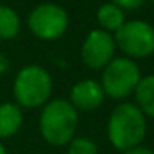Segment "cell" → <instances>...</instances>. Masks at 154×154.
Listing matches in <instances>:
<instances>
[{
	"label": "cell",
	"mask_w": 154,
	"mask_h": 154,
	"mask_svg": "<svg viewBox=\"0 0 154 154\" xmlns=\"http://www.w3.org/2000/svg\"><path fill=\"white\" fill-rule=\"evenodd\" d=\"M147 0H113V4H116L121 10H139Z\"/></svg>",
	"instance_id": "obj_14"
},
{
	"label": "cell",
	"mask_w": 154,
	"mask_h": 154,
	"mask_svg": "<svg viewBox=\"0 0 154 154\" xmlns=\"http://www.w3.org/2000/svg\"><path fill=\"white\" fill-rule=\"evenodd\" d=\"M70 17L61 5L53 2L40 4L28 14L27 27L32 35L43 42H55L61 38L68 30Z\"/></svg>",
	"instance_id": "obj_5"
},
{
	"label": "cell",
	"mask_w": 154,
	"mask_h": 154,
	"mask_svg": "<svg viewBox=\"0 0 154 154\" xmlns=\"http://www.w3.org/2000/svg\"><path fill=\"white\" fill-rule=\"evenodd\" d=\"M147 134V118L134 103H119L108 119V139L118 151L139 146Z\"/></svg>",
	"instance_id": "obj_1"
},
{
	"label": "cell",
	"mask_w": 154,
	"mask_h": 154,
	"mask_svg": "<svg viewBox=\"0 0 154 154\" xmlns=\"http://www.w3.org/2000/svg\"><path fill=\"white\" fill-rule=\"evenodd\" d=\"M104 94L100 81L81 80L73 85L70 91V103L76 111H94L104 103Z\"/></svg>",
	"instance_id": "obj_8"
},
{
	"label": "cell",
	"mask_w": 154,
	"mask_h": 154,
	"mask_svg": "<svg viewBox=\"0 0 154 154\" xmlns=\"http://www.w3.org/2000/svg\"><path fill=\"white\" fill-rule=\"evenodd\" d=\"M133 94L134 104L143 111L144 116L154 119V75L141 76Z\"/></svg>",
	"instance_id": "obj_10"
},
{
	"label": "cell",
	"mask_w": 154,
	"mask_h": 154,
	"mask_svg": "<svg viewBox=\"0 0 154 154\" xmlns=\"http://www.w3.org/2000/svg\"><path fill=\"white\" fill-rule=\"evenodd\" d=\"M78 128V111L63 98L50 100L42 106L38 118L40 134L51 146H66Z\"/></svg>",
	"instance_id": "obj_2"
},
{
	"label": "cell",
	"mask_w": 154,
	"mask_h": 154,
	"mask_svg": "<svg viewBox=\"0 0 154 154\" xmlns=\"http://www.w3.org/2000/svg\"><path fill=\"white\" fill-rule=\"evenodd\" d=\"M101 73V88L104 94L113 100L131 96L141 80V70L134 60L128 57H114Z\"/></svg>",
	"instance_id": "obj_4"
},
{
	"label": "cell",
	"mask_w": 154,
	"mask_h": 154,
	"mask_svg": "<svg viewBox=\"0 0 154 154\" xmlns=\"http://www.w3.org/2000/svg\"><path fill=\"white\" fill-rule=\"evenodd\" d=\"M151 2H152V5H154V0H151Z\"/></svg>",
	"instance_id": "obj_17"
},
{
	"label": "cell",
	"mask_w": 154,
	"mask_h": 154,
	"mask_svg": "<svg viewBox=\"0 0 154 154\" xmlns=\"http://www.w3.org/2000/svg\"><path fill=\"white\" fill-rule=\"evenodd\" d=\"M22 20L8 5L0 4V40H14L20 33Z\"/></svg>",
	"instance_id": "obj_12"
},
{
	"label": "cell",
	"mask_w": 154,
	"mask_h": 154,
	"mask_svg": "<svg viewBox=\"0 0 154 154\" xmlns=\"http://www.w3.org/2000/svg\"><path fill=\"white\" fill-rule=\"evenodd\" d=\"M0 154H8L7 152V147L4 146V143H2V141H0Z\"/></svg>",
	"instance_id": "obj_16"
},
{
	"label": "cell",
	"mask_w": 154,
	"mask_h": 154,
	"mask_svg": "<svg viewBox=\"0 0 154 154\" xmlns=\"http://www.w3.org/2000/svg\"><path fill=\"white\" fill-rule=\"evenodd\" d=\"M53 80L40 65H27L14 78L12 93L20 108H42L50 101Z\"/></svg>",
	"instance_id": "obj_3"
},
{
	"label": "cell",
	"mask_w": 154,
	"mask_h": 154,
	"mask_svg": "<svg viewBox=\"0 0 154 154\" xmlns=\"http://www.w3.org/2000/svg\"><path fill=\"white\" fill-rule=\"evenodd\" d=\"M116 42L113 33L94 28L86 35L81 45V61L90 70H103L116 57Z\"/></svg>",
	"instance_id": "obj_7"
},
{
	"label": "cell",
	"mask_w": 154,
	"mask_h": 154,
	"mask_svg": "<svg viewBox=\"0 0 154 154\" xmlns=\"http://www.w3.org/2000/svg\"><path fill=\"white\" fill-rule=\"evenodd\" d=\"M96 22L101 30L108 32V33H116L126 22L124 10H121L113 2H104L96 12Z\"/></svg>",
	"instance_id": "obj_11"
},
{
	"label": "cell",
	"mask_w": 154,
	"mask_h": 154,
	"mask_svg": "<svg viewBox=\"0 0 154 154\" xmlns=\"http://www.w3.org/2000/svg\"><path fill=\"white\" fill-rule=\"evenodd\" d=\"M23 124V113L17 103L0 104V141L12 137Z\"/></svg>",
	"instance_id": "obj_9"
},
{
	"label": "cell",
	"mask_w": 154,
	"mask_h": 154,
	"mask_svg": "<svg viewBox=\"0 0 154 154\" xmlns=\"http://www.w3.org/2000/svg\"><path fill=\"white\" fill-rule=\"evenodd\" d=\"M116 48L131 60L147 58L154 53V27L144 20H126L113 33Z\"/></svg>",
	"instance_id": "obj_6"
},
{
	"label": "cell",
	"mask_w": 154,
	"mask_h": 154,
	"mask_svg": "<svg viewBox=\"0 0 154 154\" xmlns=\"http://www.w3.org/2000/svg\"><path fill=\"white\" fill-rule=\"evenodd\" d=\"M66 154H98V146L91 137L75 136L68 143Z\"/></svg>",
	"instance_id": "obj_13"
},
{
	"label": "cell",
	"mask_w": 154,
	"mask_h": 154,
	"mask_svg": "<svg viewBox=\"0 0 154 154\" xmlns=\"http://www.w3.org/2000/svg\"><path fill=\"white\" fill-rule=\"evenodd\" d=\"M121 154H154V151L151 149V147H146V146H143V144H139V146H134L128 151H123Z\"/></svg>",
	"instance_id": "obj_15"
}]
</instances>
